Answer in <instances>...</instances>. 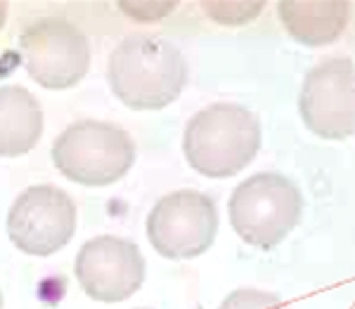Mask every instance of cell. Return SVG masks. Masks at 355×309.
<instances>
[{"mask_svg": "<svg viewBox=\"0 0 355 309\" xmlns=\"http://www.w3.org/2000/svg\"><path fill=\"white\" fill-rule=\"evenodd\" d=\"M76 232V203L53 185L28 187L8 213V236L26 255H53Z\"/></svg>", "mask_w": 355, "mask_h": 309, "instance_id": "7", "label": "cell"}, {"mask_svg": "<svg viewBox=\"0 0 355 309\" xmlns=\"http://www.w3.org/2000/svg\"><path fill=\"white\" fill-rule=\"evenodd\" d=\"M279 19L284 28L303 45H327L334 43L343 33L351 17V5L339 0H324V3H311V0H287L277 5Z\"/></svg>", "mask_w": 355, "mask_h": 309, "instance_id": "11", "label": "cell"}, {"mask_svg": "<svg viewBox=\"0 0 355 309\" xmlns=\"http://www.w3.org/2000/svg\"><path fill=\"white\" fill-rule=\"evenodd\" d=\"M76 279L83 293L100 302H123L145 281L140 248L119 236H97L76 255Z\"/></svg>", "mask_w": 355, "mask_h": 309, "instance_id": "9", "label": "cell"}, {"mask_svg": "<svg viewBox=\"0 0 355 309\" xmlns=\"http://www.w3.org/2000/svg\"><path fill=\"white\" fill-rule=\"evenodd\" d=\"M0 309H3V293H0Z\"/></svg>", "mask_w": 355, "mask_h": 309, "instance_id": "14", "label": "cell"}, {"mask_svg": "<svg viewBox=\"0 0 355 309\" xmlns=\"http://www.w3.org/2000/svg\"><path fill=\"white\" fill-rule=\"evenodd\" d=\"M299 111L308 130L322 140L355 135V64L348 57H329L308 71Z\"/></svg>", "mask_w": 355, "mask_h": 309, "instance_id": "8", "label": "cell"}, {"mask_svg": "<svg viewBox=\"0 0 355 309\" xmlns=\"http://www.w3.org/2000/svg\"><path fill=\"white\" fill-rule=\"evenodd\" d=\"M43 135V109L19 85H0V156H21Z\"/></svg>", "mask_w": 355, "mask_h": 309, "instance_id": "10", "label": "cell"}, {"mask_svg": "<svg viewBox=\"0 0 355 309\" xmlns=\"http://www.w3.org/2000/svg\"><path fill=\"white\" fill-rule=\"evenodd\" d=\"M28 76L48 90H69L88 73L90 45L81 28L60 17L31 21L19 36Z\"/></svg>", "mask_w": 355, "mask_h": 309, "instance_id": "5", "label": "cell"}, {"mask_svg": "<svg viewBox=\"0 0 355 309\" xmlns=\"http://www.w3.org/2000/svg\"><path fill=\"white\" fill-rule=\"evenodd\" d=\"M5 17H8V5L0 3V28H3V24H5Z\"/></svg>", "mask_w": 355, "mask_h": 309, "instance_id": "13", "label": "cell"}, {"mask_svg": "<svg viewBox=\"0 0 355 309\" xmlns=\"http://www.w3.org/2000/svg\"><path fill=\"white\" fill-rule=\"evenodd\" d=\"M218 232V210L211 196L194 189L166 194L147 217V238L168 260H190L211 248Z\"/></svg>", "mask_w": 355, "mask_h": 309, "instance_id": "6", "label": "cell"}, {"mask_svg": "<svg viewBox=\"0 0 355 309\" xmlns=\"http://www.w3.org/2000/svg\"><path fill=\"white\" fill-rule=\"evenodd\" d=\"M53 163L67 180L85 187L119 182L135 163V142L105 121H78L55 140Z\"/></svg>", "mask_w": 355, "mask_h": 309, "instance_id": "3", "label": "cell"}, {"mask_svg": "<svg viewBox=\"0 0 355 309\" xmlns=\"http://www.w3.org/2000/svg\"><path fill=\"white\" fill-rule=\"evenodd\" d=\"M303 196L289 177L256 173L232 191L230 222L242 241L272 248L299 225Z\"/></svg>", "mask_w": 355, "mask_h": 309, "instance_id": "4", "label": "cell"}, {"mask_svg": "<svg viewBox=\"0 0 355 309\" xmlns=\"http://www.w3.org/2000/svg\"><path fill=\"white\" fill-rule=\"evenodd\" d=\"M218 309H289L284 305L282 297L275 293H266V290L256 288H239L232 290L230 295L223 300Z\"/></svg>", "mask_w": 355, "mask_h": 309, "instance_id": "12", "label": "cell"}, {"mask_svg": "<svg viewBox=\"0 0 355 309\" xmlns=\"http://www.w3.org/2000/svg\"><path fill=\"white\" fill-rule=\"evenodd\" d=\"M107 81L128 109L157 111L182 93L187 64L173 43L137 33L114 48L107 62Z\"/></svg>", "mask_w": 355, "mask_h": 309, "instance_id": "1", "label": "cell"}, {"mask_svg": "<svg viewBox=\"0 0 355 309\" xmlns=\"http://www.w3.org/2000/svg\"><path fill=\"white\" fill-rule=\"evenodd\" d=\"M182 149L197 173L214 180L232 177L259 153L261 123L246 106L211 104L185 125Z\"/></svg>", "mask_w": 355, "mask_h": 309, "instance_id": "2", "label": "cell"}]
</instances>
